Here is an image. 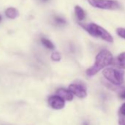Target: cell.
Returning <instances> with one entry per match:
<instances>
[{
    "instance_id": "d6986e66",
    "label": "cell",
    "mask_w": 125,
    "mask_h": 125,
    "mask_svg": "<svg viewBox=\"0 0 125 125\" xmlns=\"http://www.w3.org/2000/svg\"><path fill=\"white\" fill-rule=\"evenodd\" d=\"M1 20H2V16H0V21H1Z\"/></svg>"
},
{
    "instance_id": "8fae6325",
    "label": "cell",
    "mask_w": 125,
    "mask_h": 125,
    "mask_svg": "<svg viewBox=\"0 0 125 125\" xmlns=\"http://www.w3.org/2000/svg\"><path fill=\"white\" fill-rule=\"evenodd\" d=\"M53 21L54 24L57 26H65L66 24V20L59 16H54L53 17Z\"/></svg>"
},
{
    "instance_id": "277c9868",
    "label": "cell",
    "mask_w": 125,
    "mask_h": 125,
    "mask_svg": "<svg viewBox=\"0 0 125 125\" xmlns=\"http://www.w3.org/2000/svg\"><path fill=\"white\" fill-rule=\"evenodd\" d=\"M92 7L102 10H115L121 8V5L115 0H88Z\"/></svg>"
},
{
    "instance_id": "30bf717a",
    "label": "cell",
    "mask_w": 125,
    "mask_h": 125,
    "mask_svg": "<svg viewBox=\"0 0 125 125\" xmlns=\"http://www.w3.org/2000/svg\"><path fill=\"white\" fill-rule=\"evenodd\" d=\"M5 16L10 19H15L17 17H19V12L15 8H8L5 10Z\"/></svg>"
},
{
    "instance_id": "52a82bcc",
    "label": "cell",
    "mask_w": 125,
    "mask_h": 125,
    "mask_svg": "<svg viewBox=\"0 0 125 125\" xmlns=\"http://www.w3.org/2000/svg\"><path fill=\"white\" fill-rule=\"evenodd\" d=\"M57 95L61 97L63 100H67V101H72L74 97V95L69 89L62 88H59L57 91Z\"/></svg>"
},
{
    "instance_id": "6da1fadb",
    "label": "cell",
    "mask_w": 125,
    "mask_h": 125,
    "mask_svg": "<svg viewBox=\"0 0 125 125\" xmlns=\"http://www.w3.org/2000/svg\"><path fill=\"white\" fill-rule=\"evenodd\" d=\"M113 62V57L111 52L107 49H103L96 55L94 64L86 71V74L88 77L94 76L99 71L111 65Z\"/></svg>"
},
{
    "instance_id": "5bb4252c",
    "label": "cell",
    "mask_w": 125,
    "mask_h": 125,
    "mask_svg": "<svg viewBox=\"0 0 125 125\" xmlns=\"http://www.w3.org/2000/svg\"><path fill=\"white\" fill-rule=\"evenodd\" d=\"M51 58L54 61H60L61 59V55L58 52H53L51 55Z\"/></svg>"
},
{
    "instance_id": "ba28073f",
    "label": "cell",
    "mask_w": 125,
    "mask_h": 125,
    "mask_svg": "<svg viewBox=\"0 0 125 125\" xmlns=\"http://www.w3.org/2000/svg\"><path fill=\"white\" fill-rule=\"evenodd\" d=\"M74 13L75 16L77 18V19L80 21H83L86 18V13L85 11L79 5L75 6L74 8Z\"/></svg>"
},
{
    "instance_id": "7c38bea8",
    "label": "cell",
    "mask_w": 125,
    "mask_h": 125,
    "mask_svg": "<svg viewBox=\"0 0 125 125\" xmlns=\"http://www.w3.org/2000/svg\"><path fill=\"white\" fill-rule=\"evenodd\" d=\"M41 42L46 48H47L49 49H54V45L53 44V43L51 41H49V39H47V38H46L44 37L41 38Z\"/></svg>"
},
{
    "instance_id": "2e32d148",
    "label": "cell",
    "mask_w": 125,
    "mask_h": 125,
    "mask_svg": "<svg viewBox=\"0 0 125 125\" xmlns=\"http://www.w3.org/2000/svg\"><path fill=\"white\" fill-rule=\"evenodd\" d=\"M119 114L125 116V102L121 104V106L119 109Z\"/></svg>"
},
{
    "instance_id": "3957f363",
    "label": "cell",
    "mask_w": 125,
    "mask_h": 125,
    "mask_svg": "<svg viewBox=\"0 0 125 125\" xmlns=\"http://www.w3.org/2000/svg\"><path fill=\"white\" fill-rule=\"evenodd\" d=\"M104 78L114 85H120L124 83V72L113 68H107L102 72Z\"/></svg>"
},
{
    "instance_id": "ac0fdd59",
    "label": "cell",
    "mask_w": 125,
    "mask_h": 125,
    "mask_svg": "<svg viewBox=\"0 0 125 125\" xmlns=\"http://www.w3.org/2000/svg\"><path fill=\"white\" fill-rule=\"evenodd\" d=\"M83 125H89V124H88V122H86V121H85V122H83Z\"/></svg>"
},
{
    "instance_id": "9a60e30c",
    "label": "cell",
    "mask_w": 125,
    "mask_h": 125,
    "mask_svg": "<svg viewBox=\"0 0 125 125\" xmlns=\"http://www.w3.org/2000/svg\"><path fill=\"white\" fill-rule=\"evenodd\" d=\"M118 96L122 99H125V88H118Z\"/></svg>"
},
{
    "instance_id": "9c48e42d",
    "label": "cell",
    "mask_w": 125,
    "mask_h": 125,
    "mask_svg": "<svg viewBox=\"0 0 125 125\" xmlns=\"http://www.w3.org/2000/svg\"><path fill=\"white\" fill-rule=\"evenodd\" d=\"M115 63L118 68L125 69V52H121L117 56Z\"/></svg>"
},
{
    "instance_id": "8992f818",
    "label": "cell",
    "mask_w": 125,
    "mask_h": 125,
    "mask_svg": "<svg viewBox=\"0 0 125 125\" xmlns=\"http://www.w3.org/2000/svg\"><path fill=\"white\" fill-rule=\"evenodd\" d=\"M48 104L52 109L61 110L65 107V100L57 95H54L48 98Z\"/></svg>"
},
{
    "instance_id": "4fadbf2b",
    "label": "cell",
    "mask_w": 125,
    "mask_h": 125,
    "mask_svg": "<svg viewBox=\"0 0 125 125\" xmlns=\"http://www.w3.org/2000/svg\"><path fill=\"white\" fill-rule=\"evenodd\" d=\"M116 33L119 37L125 39V28H123V27L117 28L116 29Z\"/></svg>"
},
{
    "instance_id": "5b68a950",
    "label": "cell",
    "mask_w": 125,
    "mask_h": 125,
    "mask_svg": "<svg viewBox=\"0 0 125 125\" xmlns=\"http://www.w3.org/2000/svg\"><path fill=\"white\" fill-rule=\"evenodd\" d=\"M69 90L73 95H75L80 99H83L87 96V86L85 83L81 80H77L72 83L69 87Z\"/></svg>"
},
{
    "instance_id": "e0dca14e",
    "label": "cell",
    "mask_w": 125,
    "mask_h": 125,
    "mask_svg": "<svg viewBox=\"0 0 125 125\" xmlns=\"http://www.w3.org/2000/svg\"><path fill=\"white\" fill-rule=\"evenodd\" d=\"M118 125H125V116L121 115L119 114V119H118Z\"/></svg>"
},
{
    "instance_id": "7a4b0ae2",
    "label": "cell",
    "mask_w": 125,
    "mask_h": 125,
    "mask_svg": "<svg viewBox=\"0 0 125 125\" xmlns=\"http://www.w3.org/2000/svg\"><path fill=\"white\" fill-rule=\"evenodd\" d=\"M80 25L93 37L101 38L102 40L105 41L106 42H108V43L113 42V38L111 35V34L108 32L102 27L95 23H90L88 24H80Z\"/></svg>"
}]
</instances>
